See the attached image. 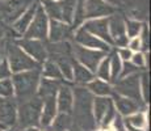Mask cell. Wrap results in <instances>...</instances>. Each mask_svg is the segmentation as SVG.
Instances as JSON below:
<instances>
[{
	"label": "cell",
	"instance_id": "cell-1",
	"mask_svg": "<svg viewBox=\"0 0 151 131\" xmlns=\"http://www.w3.org/2000/svg\"><path fill=\"white\" fill-rule=\"evenodd\" d=\"M74 94V104L72 107L75 110V119H76V126L82 130L92 131L96 127V122L92 113V104H93V97L92 93L88 89L83 87H78L72 92Z\"/></svg>",
	"mask_w": 151,
	"mask_h": 131
},
{
	"label": "cell",
	"instance_id": "cell-2",
	"mask_svg": "<svg viewBox=\"0 0 151 131\" xmlns=\"http://www.w3.org/2000/svg\"><path fill=\"white\" fill-rule=\"evenodd\" d=\"M41 68L37 69H28V71H21L12 74V84L14 89V98L20 102L29 100L37 94V88L40 84V71Z\"/></svg>",
	"mask_w": 151,
	"mask_h": 131
},
{
	"label": "cell",
	"instance_id": "cell-3",
	"mask_svg": "<svg viewBox=\"0 0 151 131\" xmlns=\"http://www.w3.org/2000/svg\"><path fill=\"white\" fill-rule=\"evenodd\" d=\"M5 58L8 60V64H9L12 74L28 71V69L41 68V63H38L30 55H28L17 43H7Z\"/></svg>",
	"mask_w": 151,
	"mask_h": 131
},
{
	"label": "cell",
	"instance_id": "cell-4",
	"mask_svg": "<svg viewBox=\"0 0 151 131\" xmlns=\"http://www.w3.org/2000/svg\"><path fill=\"white\" fill-rule=\"evenodd\" d=\"M76 1L78 0H41L40 4L42 5L49 19L71 25Z\"/></svg>",
	"mask_w": 151,
	"mask_h": 131
},
{
	"label": "cell",
	"instance_id": "cell-5",
	"mask_svg": "<svg viewBox=\"0 0 151 131\" xmlns=\"http://www.w3.org/2000/svg\"><path fill=\"white\" fill-rule=\"evenodd\" d=\"M41 110H42V98L37 94L34 97L24 101V102H20L19 112H17L19 126L21 129L37 126L40 123Z\"/></svg>",
	"mask_w": 151,
	"mask_h": 131
},
{
	"label": "cell",
	"instance_id": "cell-6",
	"mask_svg": "<svg viewBox=\"0 0 151 131\" xmlns=\"http://www.w3.org/2000/svg\"><path fill=\"white\" fill-rule=\"evenodd\" d=\"M37 0H0V19L3 24H12Z\"/></svg>",
	"mask_w": 151,
	"mask_h": 131
},
{
	"label": "cell",
	"instance_id": "cell-7",
	"mask_svg": "<svg viewBox=\"0 0 151 131\" xmlns=\"http://www.w3.org/2000/svg\"><path fill=\"white\" fill-rule=\"evenodd\" d=\"M114 93L125 97L133 98L141 104L142 96H141V79L139 74H133L129 76L120 77L114 83Z\"/></svg>",
	"mask_w": 151,
	"mask_h": 131
},
{
	"label": "cell",
	"instance_id": "cell-8",
	"mask_svg": "<svg viewBox=\"0 0 151 131\" xmlns=\"http://www.w3.org/2000/svg\"><path fill=\"white\" fill-rule=\"evenodd\" d=\"M49 30V17L43 11L42 5L38 3L36 13L33 16L30 25L28 26L27 31L24 33V38H34V39H46Z\"/></svg>",
	"mask_w": 151,
	"mask_h": 131
},
{
	"label": "cell",
	"instance_id": "cell-9",
	"mask_svg": "<svg viewBox=\"0 0 151 131\" xmlns=\"http://www.w3.org/2000/svg\"><path fill=\"white\" fill-rule=\"evenodd\" d=\"M74 51H75V57H76V62L86 66L92 72H96L99 63L101 62V59L104 57H106V52L101 50H95V49L84 47V46H80V45L75 46Z\"/></svg>",
	"mask_w": 151,
	"mask_h": 131
},
{
	"label": "cell",
	"instance_id": "cell-10",
	"mask_svg": "<svg viewBox=\"0 0 151 131\" xmlns=\"http://www.w3.org/2000/svg\"><path fill=\"white\" fill-rule=\"evenodd\" d=\"M83 29L89 31L91 34L99 37L106 42L108 45L113 46V39L109 34V25H108V17H97V19H87L84 20L82 25Z\"/></svg>",
	"mask_w": 151,
	"mask_h": 131
},
{
	"label": "cell",
	"instance_id": "cell-11",
	"mask_svg": "<svg viewBox=\"0 0 151 131\" xmlns=\"http://www.w3.org/2000/svg\"><path fill=\"white\" fill-rule=\"evenodd\" d=\"M108 25H109V34L113 39V46L118 47H125L127 45L126 31H125V20L121 14L112 13L108 17Z\"/></svg>",
	"mask_w": 151,
	"mask_h": 131
},
{
	"label": "cell",
	"instance_id": "cell-12",
	"mask_svg": "<svg viewBox=\"0 0 151 131\" xmlns=\"http://www.w3.org/2000/svg\"><path fill=\"white\" fill-rule=\"evenodd\" d=\"M16 43L28 55H30L34 60H37L41 64L47 59V50H46V45L42 42V39L22 38V39H19Z\"/></svg>",
	"mask_w": 151,
	"mask_h": 131
},
{
	"label": "cell",
	"instance_id": "cell-13",
	"mask_svg": "<svg viewBox=\"0 0 151 131\" xmlns=\"http://www.w3.org/2000/svg\"><path fill=\"white\" fill-rule=\"evenodd\" d=\"M74 37H75V41L78 42V45H80V46H84V47H88V49H95V50H101L104 52L110 51V45L104 42L99 37L91 34L89 31H87L82 26H79L76 29Z\"/></svg>",
	"mask_w": 151,
	"mask_h": 131
},
{
	"label": "cell",
	"instance_id": "cell-14",
	"mask_svg": "<svg viewBox=\"0 0 151 131\" xmlns=\"http://www.w3.org/2000/svg\"><path fill=\"white\" fill-rule=\"evenodd\" d=\"M86 19H97V17H109L116 9L109 5L105 0H84Z\"/></svg>",
	"mask_w": 151,
	"mask_h": 131
},
{
	"label": "cell",
	"instance_id": "cell-15",
	"mask_svg": "<svg viewBox=\"0 0 151 131\" xmlns=\"http://www.w3.org/2000/svg\"><path fill=\"white\" fill-rule=\"evenodd\" d=\"M17 121V104L13 97L0 96V122L5 126H13Z\"/></svg>",
	"mask_w": 151,
	"mask_h": 131
},
{
	"label": "cell",
	"instance_id": "cell-16",
	"mask_svg": "<svg viewBox=\"0 0 151 131\" xmlns=\"http://www.w3.org/2000/svg\"><path fill=\"white\" fill-rule=\"evenodd\" d=\"M71 31H72L71 25L66 24V22H63V21L49 19L47 37H49L50 42H60V41H65L67 37H70Z\"/></svg>",
	"mask_w": 151,
	"mask_h": 131
},
{
	"label": "cell",
	"instance_id": "cell-17",
	"mask_svg": "<svg viewBox=\"0 0 151 131\" xmlns=\"http://www.w3.org/2000/svg\"><path fill=\"white\" fill-rule=\"evenodd\" d=\"M58 113L57 109V94L49 96V97L42 98V110H41V117H40V123L43 127H49L53 122Z\"/></svg>",
	"mask_w": 151,
	"mask_h": 131
},
{
	"label": "cell",
	"instance_id": "cell-18",
	"mask_svg": "<svg viewBox=\"0 0 151 131\" xmlns=\"http://www.w3.org/2000/svg\"><path fill=\"white\" fill-rule=\"evenodd\" d=\"M113 96H114V100H113L114 106L118 110V114H121L122 117H127V115L138 112L139 107H141V104L138 101L133 100V98L120 96L117 93H113Z\"/></svg>",
	"mask_w": 151,
	"mask_h": 131
},
{
	"label": "cell",
	"instance_id": "cell-19",
	"mask_svg": "<svg viewBox=\"0 0 151 131\" xmlns=\"http://www.w3.org/2000/svg\"><path fill=\"white\" fill-rule=\"evenodd\" d=\"M74 104V94L67 85H60L57 92V109L60 113H71Z\"/></svg>",
	"mask_w": 151,
	"mask_h": 131
},
{
	"label": "cell",
	"instance_id": "cell-20",
	"mask_svg": "<svg viewBox=\"0 0 151 131\" xmlns=\"http://www.w3.org/2000/svg\"><path fill=\"white\" fill-rule=\"evenodd\" d=\"M37 5H38V0L37 1H34L33 4L30 5V7L28 8L27 11H25L24 13L21 14V16L19 17V19L16 20L14 22H12V29L14 31H16L17 34H20V36H22V34L27 31L28 26L30 25L32 20H33V16L34 13H36V9H37Z\"/></svg>",
	"mask_w": 151,
	"mask_h": 131
},
{
	"label": "cell",
	"instance_id": "cell-21",
	"mask_svg": "<svg viewBox=\"0 0 151 131\" xmlns=\"http://www.w3.org/2000/svg\"><path fill=\"white\" fill-rule=\"evenodd\" d=\"M59 87H60V84L58 80L43 77L40 80L38 88H37V96H40L41 98L49 97V96H55L58 89H59Z\"/></svg>",
	"mask_w": 151,
	"mask_h": 131
},
{
	"label": "cell",
	"instance_id": "cell-22",
	"mask_svg": "<svg viewBox=\"0 0 151 131\" xmlns=\"http://www.w3.org/2000/svg\"><path fill=\"white\" fill-rule=\"evenodd\" d=\"M112 98H109L108 96H97L96 98H93V104H92V113H93V118L96 123H100V121L103 119L104 114H105L106 109L109 107V105L112 104Z\"/></svg>",
	"mask_w": 151,
	"mask_h": 131
},
{
	"label": "cell",
	"instance_id": "cell-23",
	"mask_svg": "<svg viewBox=\"0 0 151 131\" xmlns=\"http://www.w3.org/2000/svg\"><path fill=\"white\" fill-rule=\"evenodd\" d=\"M72 71H74V80L80 85H86L87 83L95 79V72L88 69L86 66L80 64L79 62L72 63Z\"/></svg>",
	"mask_w": 151,
	"mask_h": 131
},
{
	"label": "cell",
	"instance_id": "cell-24",
	"mask_svg": "<svg viewBox=\"0 0 151 131\" xmlns=\"http://www.w3.org/2000/svg\"><path fill=\"white\" fill-rule=\"evenodd\" d=\"M87 88L89 92L96 96H109L113 93L110 84L105 80H101V79H93L89 83H87Z\"/></svg>",
	"mask_w": 151,
	"mask_h": 131
},
{
	"label": "cell",
	"instance_id": "cell-25",
	"mask_svg": "<svg viewBox=\"0 0 151 131\" xmlns=\"http://www.w3.org/2000/svg\"><path fill=\"white\" fill-rule=\"evenodd\" d=\"M72 121L68 113H57L55 118L53 119L51 125L49 127H51L53 131H67L71 129Z\"/></svg>",
	"mask_w": 151,
	"mask_h": 131
},
{
	"label": "cell",
	"instance_id": "cell-26",
	"mask_svg": "<svg viewBox=\"0 0 151 131\" xmlns=\"http://www.w3.org/2000/svg\"><path fill=\"white\" fill-rule=\"evenodd\" d=\"M57 66L59 67V71L62 74V77L66 80H74V71H72V62L70 60V57H58L54 60Z\"/></svg>",
	"mask_w": 151,
	"mask_h": 131
},
{
	"label": "cell",
	"instance_id": "cell-27",
	"mask_svg": "<svg viewBox=\"0 0 151 131\" xmlns=\"http://www.w3.org/2000/svg\"><path fill=\"white\" fill-rule=\"evenodd\" d=\"M42 64H43V69H42L43 77L54 79V80H60V79H62V74H60V71H59V67L57 66V63H55L54 60L46 59Z\"/></svg>",
	"mask_w": 151,
	"mask_h": 131
},
{
	"label": "cell",
	"instance_id": "cell-28",
	"mask_svg": "<svg viewBox=\"0 0 151 131\" xmlns=\"http://www.w3.org/2000/svg\"><path fill=\"white\" fill-rule=\"evenodd\" d=\"M109 64H110V79L109 81H112L113 84L118 80L121 74V67H122V60L120 59V57L117 55V52L112 54L109 57Z\"/></svg>",
	"mask_w": 151,
	"mask_h": 131
},
{
	"label": "cell",
	"instance_id": "cell-29",
	"mask_svg": "<svg viewBox=\"0 0 151 131\" xmlns=\"http://www.w3.org/2000/svg\"><path fill=\"white\" fill-rule=\"evenodd\" d=\"M86 20V8H84V0H78L76 7L74 11V17H72V24L71 29H78Z\"/></svg>",
	"mask_w": 151,
	"mask_h": 131
},
{
	"label": "cell",
	"instance_id": "cell-30",
	"mask_svg": "<svg viewBox=\"0 0 151 131\" xmlns=\"http://www.w3.org/2000/svg\"><path fill=\"white\" fill-rule=\"evenodd\" d=\"M125 123L129 125V126H132V127H135V129L143 130L145 127H146V123H147L146 115H145L143 112H135V113H133V114L127 115Z\"/></svg>",
	"mask_w": 151,
	"mask_h": 131
},
{
	"label": "cell",
	"instance_id": "cell-31",
	"mask_svg": "<svg viewBox=\"0 0 151 131\" xmlns=\"http://www.w3.org/2000/svg\"><path fill=\"white\" fill-rule=\"evenodd\" d=\"M142 22L138 20H125V31H126L127 38L139 36L142 30Z\"/></svg>",
	"mask_w": 151,
	"mask_h": 131
},
{
	"label": "cell",
	"instance_id": "cell-32",
	"mask_svg": "<svg viewBox=\"0 0 151 131\" xmlns=\"http://www.w3.org/2000/svg\"><path fill=\"white\" fill-rule=\"evenodd\" d=\"M96 72H97L99 79H101V80H105V81H109V79H110L109 57H104L103 59H101V62L99 63V66H97V68H96Z\"/></svg>",
	"mask_w": 151,
	"mask_h": 131
},
{
	"label": "cell",
	"instance_id": "cell-33",
	"mask_svg": "<svg viewBox=\"0 0 151 131\" xmlns=\"http://www.w3.org/2000/svg\"><path fill=\"white\" fill-rule=\"evenodd\" d=\"M141 79V96L142 100L145 102H149L150 101V81H149V74L143 72L142 75H139Z\"/></svg>",
	"mask_w": 151,
	"mask_h": 131
},
{
	"label": "cell",
	"instance_id": "cell-34",
	"mask_svg": "<svg viewBox=\"0 0 151 131\" xmlns=\"http://www.w3.org/2000/svg\"><path fill=\"white\" fill-rule=\"evenodd\" d=\"M13 94H14V89L11 77L0 80V96L1 97H13Z\"/></svg>",
	"mask_w": 151,
	"mask_h": 131
},
{
	"label": "cell",
	"instance_id": "cell-35",
	"mask_svg": "<svg viewBox=\"0 0 151 131\" xmlns=\"http://www.w3.org/2000/svg\"><path fill=\"white\" fill-rule=\"evenodd\" d=\"M149 28L146 24L142 25V30L139 33V39H141V50L149 51L150 49V38H149Z\"/></svg>",
	"mask_w": 151,
	"mask_h": 131
},
{
	"label": "cell",
	"instance_id": "cell-36",
	"mask_svg": "<svg viewBox=\"0 0 151 131\" xmlns=\"http://www.w3.org/2000/svg\"><path fill=\"white\" fill-rule=\"evenodd\" d=\"M141 68H138L135 64H133L130 60H124L122 63V67H121V74H120V77H125V76H129V75H133V74H137ZM118 77V79H120Z\"/></svg>",
	"mask_w": 151,
	"mask_h": 131
},
{
	"label": "cell",
	"instance_id": "cell-37",
	"mask_svg": "<svg viewBox=\"0 0 151 131\" xmlns=\"http://www.w3.org/2000/svg\"><path fill=\"white\" fill-rule=\"evenodd\" d=\"M130 62L137 66L138 68H145L146 67V58H145V54L142 51L133 52L132 58H130Z\"/></svg>",
	"mask_w": 151,
	"mask_h": 131
},
{
	"label": "cell",
	"instance_id": "cell-38",
	"mask_svg": "<svg viewBox=\"0 0 151 131\" xmlns=\"http://www.w3.org/2000/svg\"><path fill=\"white\" fill-rule=\"evenodd\" d=\"M12 76V71L9 68V64H8L7 58H3L0 60V80L3 79H9Z\"/></svg>",
	"mask_w": 151,
	"mask_h": 131
},
{
	"label": "cell",
	"instance_id": "cell-39",
	"mask_svg": "<svg viewBox=\"0 0 151 131\" xmlns=\"http://www.w3.org/2000/svg\"><path fill=\"white\" fill-rule=\"evenodd\" d=\"M110 127H112L114 131H127L126 130V125H125V121H122V115L117 114V113H116L114 118H113L112 123H110Z\"/></svg>",
	"mask_w": 151,
	"mask_h": 131
},
{
	"label": "cell",
	"instance_id": "cell-40",
	"mask_svg": "<svg viewBox=\"0 0 151 131\" xmlns=\"http://www.w3.org/2000/svg\"><path fill=\"white\" fill-rule=\"evenodd\" d=\"M126 47H129L133 52H135V51H141V39H139V36L133 37V38H129Z\"/></svg>",
	"mask_w": 151,
	"mask_h": 131
},
{
	"label": "cell",
	"instance_id": "cell-41",
	"mask_svg": "<svg viewBox=\"0 0 151 131\" xmlns=\"http://www.w3.org/2000/svg\"><path fill=\"white\" fill-rule=\"evenodd\" d=\"M117 55L120 57V59L121 60H130V58H132V55H133V51L130 50L129 47H120L118 49V51H117Z\"/></svg>",
	"mask_w": 151,
	"mask_h": 131
},
{
	"label": "cell",
	"instance_id": "cell-42",
	"mask_svg": "<svg viewBox=\"0 0 151 131\" xmlns=\"http://www.w3.org/2000/svg\"><path fill=\"white\" fill-rule=\"evenodd\" d=\"M5 49H7V43L1 39L0 41V60H1L3 58H5Z\"/></svg>",
	"mask_w": 151,
	"mask_h": 131
},
{
	"label": "cell",
	"instance_id": "cell-43",
	"mask_svg": "<svg viewBox=\"0 0 151 131\" xmlns=\"http://www.w3.org/2000/svg\"><path fill=\"white\" fill-rule=\"evenodd\" d=\"M4 37H5V29H4V26L0 24V41L4 38Z\"/></svg>",
	"mask_w": 151,
	"mask_h": 131
},
{
	"label": "cell",
	"instance_id": "cell-44",
	"mask_svg": "<svg viewBox=\"0 0 151 131\" xmlns=\"http://www.w3.org/2000/svg\"><path fill=\"white\" fill-rule=\"evenodd\" d=\"M126 130H129V131H143L142 129H135V127H132V126H129V125H126Z\"/></svg>",
	"mask_w": 151,
	"mask_h": 131
},
{
	"label": "cell",
	"instance_id": "cell-45",
	"mask_svg": "<svg viewBox=\"0 0 151 131\" xmlns=\"http://www.w3.org/2000/svg\"><path fill=\"white\" fill-rule=\"evenodd\" d=\"M103 131H114V130H113V129H112V127H110V126H108V127H105V129H104Z\"/></svg>",
	"mask_w": 151,
	"mask_h": 131
},
{
	"label": "cell",
	"instance_id": "cell-46",
	"mask_svg": "<svg viewBox=\"0 0 151 131\" xmlns=\"http://www.w3.org/2000/svg\"><path fill=\"white\" fill-rule=\"evenodd\" d=\"M0 129H1V130H5V129H7V126H5V125H3L1 122H0Z\"/></svg>",
	"mask_w": 151,
	"mask_h": 131
},
{
	"label": "cell",
	"instance_id": "cell-47",
	"mask_svg": "<svg viewBox=\"0 0 151 131\" xmlns=\"http://www.w3.org/2000/svg\"><path fill=\"white\" fill-rule=\"evenodd\" d=\"M4 131H16V130H13V129H5Z\"/></svg>",
	"mask_w": 151,
	"mask_h": 131
},
{
	"label": "cell",
	"instance_id": "cell-48",
	"mask_svg": "<svg viewBox=\"0 0 151 131\" xmlns=\"http://www.w3.org/2000/svg\"><path fill=\"white\" fill-rule=\"evenodd\" d=\"M0 24H3V22H1V19H0Z\"/></svg>",
	"mask_w": 151,
	"mask_h": 131
},
{
	"label": "cell",
	"instance_id": "cell-49",
	"mask_svg": "<svg viewBox=\"0 0 151 131\" xmlns=\"http://www.w3.org/2000/svg\"><path fill=\"white\" fill-rule=\"evenodd\" d=\"M0 131H4V130H1V129H0Z\"/></svg>",
	"mask_w": 151,
	"mask_h": 131
}]
</instances>
